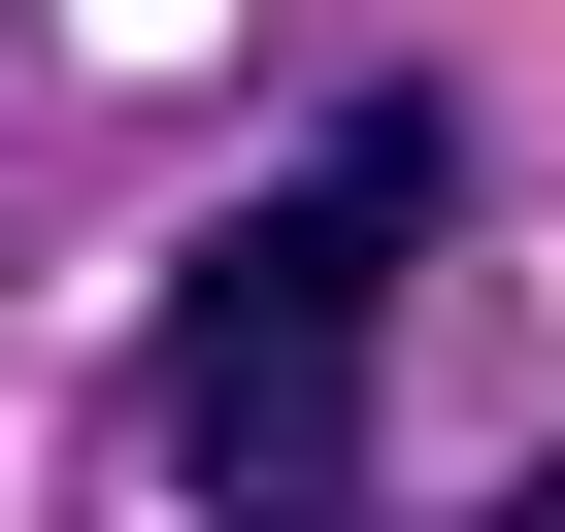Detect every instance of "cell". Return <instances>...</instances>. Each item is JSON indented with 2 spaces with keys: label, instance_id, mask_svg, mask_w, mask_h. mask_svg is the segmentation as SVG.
Listing matches in <instances>:
<instances>
[{
  "label": "cell",
  "instance_id": "1",
  "mask_svg": "<svg viewBox=\"0 0 565 532\" xmlns=\"http://www.w3.org/2000/svg\"><path fill=\"white\" fill-rule=\"evenodd\" d=\"M399 233H433V67H366V100H333V167H266V200H233V233L167 266V466H200L233 532H333Z\"/></svg>",
  "mask_w": 565,
  "mask_h": 532
}]
</instances>
